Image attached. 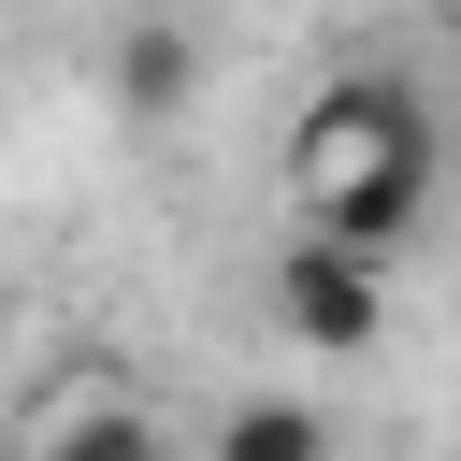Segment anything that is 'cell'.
<instances>
[{"label":"cell","mask_w":461,"mask_h":461,"mask_svg":"<svg viewBox=\"0 0 461 461\" xmlns=\"http://www.w3.org/2000/svg\"><path fill=\"white\" fill-rule=\"evenodd\" d=\"M274 317H288V346H375L389 331V288H375V259L360 245H317V230H288V259H274Z\"/></svg>","instance_id":"obj_2"},{"label":"cell","mask_w":461,"mask_h":461,"mask_svg":"<svg viewBox=\"0 0 461 461\" xmlns=\"http://www.w3.org/2000/svg\"><path fill=\"white\" fill-rule=\"evenodd\" d=\"M447 14H461V0H447Z\"/></svg>","instance_id":"obj_6"},{"label":"cell","mask_w":461,"mask_h":461,"mask_svg":"<svg viewBox=\"0 0 461 461\" xmlns=\"http://www.w3.org/2000/svg\"><path fill=\"white\" fill-rule=\"evenodd\" d=\"M29 461H173V447H158V418H144L130 389H101V375H86V389L43 418V447H29Z\"/></svg>","instance_id":"obj_3"},{"label":"cell","mask_w":461,"mask_h":461,"mask_svg":"<svg viewBox=\"0 0 461 461\" xmlns=\"http://www.w3.org/2000/svg\"><path fill=\"white\" fill-rule=\"evenodd\" d=\"M216 461H331V418H317V403H288V389H259V403H230V418H216Z\"/></svg>","instance_id":"obj_4"},{"label":"cell","mask_w":461,"mask_h":461,"mask_svg":"<svg viewBox=\"0 0 461 461\" xmlns=\"http://www.w3.org/2000/svg\"><path fill=\"white\" fill-rule=\"evenodd\" d=\"M173 86H187V43H173V29H130V43H115V101H130V115H158Z\"/></svg>","instance_id":"obj_5"},{"label":"cell","mask_w":461,"mask_h":461,"mask_svg":"<svg viewBox=\"0 0 461 461\" xmlns=\"http://www.w3.org/2000/svg\"><path fill=\"white\" fill-rule=\"evenodd\" d=\"M288 202H303L317 245L389 259V245L418 230V202H432V130H418V101H403L389 72L317 86V101H303V144H288Z\"/></svg>","instance_id":"obj_1"}]
</instances>
